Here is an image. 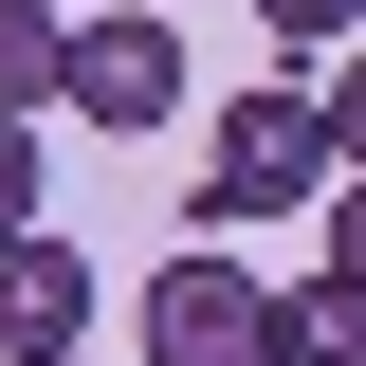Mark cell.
I'll use <instances>...</instances> for the list:
<instances>
[{
	"instance_id": "1",
	"label": "cell",
	"mask_w": 366,
	"mask_h": 366,
	"mask_svg": "<svg viewBox=\"0 0 366 366\" xmlns=\"http://www.w3.org/2000/svg\"><path fill=\"white\" fill-rule=\"evenodd\" d=\"M330 202V110L312 92H238L202 183H183V238H238V220H312Z\"/></svg>"
},
{
	"instance_id": "2",
	"label": "cell",
	"mask_w": 366,
	"mask_h": 366,
	"mask_svg": "<svg viewBox=\"0 0 366 366\" xmlns=\"http://www.w3.org/2000/svg\"><path fill=\"white\" fill-rule=\"evenodd\" d=\"M74 129H183V19L165 0H74Z\"/></svg>"
},
{
	"instance_id": "3",
	"label": "cell",
	"mask_w": 366,
	"mask_h": 366,
	"mask_svg": "<svg viewBox=\"0 0 366 366\" xmlns=\"http://www.w3.org/2000/svg\"><path fill=\"white\" fill-rule=\"evenodd\" d=\"M74 330H92V257H74L55 220H19V238H0V366L74 348Z\"/></svg>"
},
{
	"instance_id": "4",
	"label": "cell",
	"mask_w": 366,
	"mask_h": 366,
	"mask_svg": "<svg viewBox=\"0 0 366 366\" xmlns=\"http://www.w3.org/2000/svg\"><path fill=\"white\" fill-rule=\"evenodd\" d=\"M147 348H257V274H238V238H183V257L147 274Z\"/></svg>"
},
{
	"instance_id": "5",
	"label": "cell",
	"mask_w": 366,
	"mask_h": 366,
	"mask_svg": "<svg viewBox=\"0 0 366 366\" xmlns=\"http://www.w3.org/2000/svg\"><path fill=\"white\" fill-rule=\"evenodd\" d=\"M257 366H366V293H348V274L257 293Z\"/></svg>"
},
{
	"instance_id": "6",
	"label": "cell",
	"mask_w": 366,
	"mask_h": 366,
	"mask_svg": "<svg viewBox=\"0 0 366 366\" xmlns=\"http://www.w3.org/2000/svg\"><path fill=\"white\" fill-rule=\"evenodd\" d=\"M74 92V0H0V110H55Z\"/></svg>"
},
{
	"instance_id": "7",
	"label": "cell",
	"mask_w": 366,
	"mask_h": 366,
	"mask_svg": "<svg viewBox=\"0 0 366 366\" xmlns=\"http://www.w3.org/2000/svg\"><path fill=\"white\" fill-rule=\"evenodd\" d=\"M37 202H55V147H37V110H0V238L37 220Z\"/></svg>"
},
{
	"instance_id": "8",
	"label": "cell",
	"mask_w": 366,
	"mask_h": 366,
	"mask_svg": "<svg viewBox=\"0 0 366 366\" xmlns=\"http://www.w3.org/2000/svg\"><path fill=\"white\" fill-rule=\"evenodd\" d=\"M257 19H274L293 55H348V37H366V0H257Z\"/></svg>"
},
{
	"instance_id": "9",
	"label": "cell",
	"mask_w": 366,
	"mask_h": 366,
	"mask_svg": "<svg viewBox=\"0 0 366 366\" xmlns=\"http://www.w3.org/2000/svg\"><path fill=\"white\" fill-rule=\"evenodd\" d=\"M312 110H330V165H366V37L330 55V92H312Z\"/></svg>"
},
{
	"instance_id": "10",
	"label": "cell",
	"mask_w": 366,
	"mask_h": 366,
	"mask_svg": "<svg viewBox=\"0 0 366 366\" xmlns=\"http://www.w3.org/2000/svg\"><path fill=\"white\" fill-rule=\"evenodd\" d=\"M312 220H330V274L366 293V165H330V202H312Z\"/></svg>"
},
{
	"instance_id": "11",
	"label": "cell",
	"mask_w": 366,
	"mask_h": 366,
	"mask_svg": "<svg viewBox=\"0 0 366 366\" xmlns=\"http://www.w3.org/2000/svg\"><path fill=\"white\" fill-rule=\"evenodd\" d=\"M165 366H257V348H165Z\"/></svg>"
},
{
	"instance_id": "12",
	"label": "cell",
	"mask_w": 366,
	"mask_h": 366,
	"mask_svg": "<svg viewBox=\"0 0 366 366\" xmlns=\"http://www.w3.org/2000/svg\"><path fill=\"white\" fill-rule=\"evenodd\" d=\"M37 366H92V348H37Z\"/></svg>"
}]
</instances>
